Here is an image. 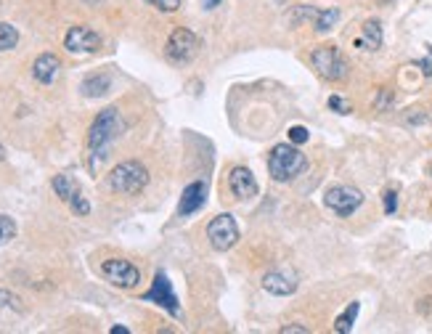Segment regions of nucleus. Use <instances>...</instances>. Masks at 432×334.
<instances>
[{"instance_id":"4","label":"nucleus","mask_w":432,"mask_h":334,"mask_svg":"<svg viewBox=\"0 0 432 334\" xmlns=\"http://www.w3.org/2000/svg\"><path fill=\"white\" fill-rule=\"evenodd\" d=\"M311 64H313L315 72L324 80H329V82H339V80L348 77V72H350L348 59H345V56L339 53V48H334V45H321V48H315L313 53H311Z\"/></svg>"},{"instance_id":"26","label":"nucleus","mask_w":432,"mask_h":334,"mask_svg":"<svg viewBox=\"0 0 432 334\" xmlns=\"http://www.w3.org/2000/svg\"><path fill=\"white\" fill-rule=\"evenodd\" d=\"M395 210H398V194H395V191H387V194H385V213L393 215Z\"/></svg>"},{"instance_id":"29","label":"nucleus","mask_w":432,"mask_h":334,"mask_svg":"<svg viewBox=\"0 0 432 334\" xmlns=\"http://www.w3.org/2000/svg\"><path fill=\"white\" fill-rule=\"evenodd\" d=\"M419 67H422V72L427 75V77H432V61H416Z\"/></svg>"},{"instance_id":"12","label":"nucleus","mask_w":432,"mask_h":334,"mask_svg":"<svg viewBox=\"0 0 432 334\" xmlns=\"http://www.w3.org/2000/svg\"><path fill=\"white\" fill-rule=\"evenodd\" d=\"M297 284H300V281H297V274L295 271H287V268H276V271L263 276V289L276 297L295 295Z\"/></svg>"},{"instance_id":"24","label":"nucleus","mask_w":432,"mask_h":334,"mask_svg":"<svg viewBox=\"0 0 432 334\" xmlns=\"http://www.w3.org/2000/svg\"><path fill=\"white\" fill-rule=\"evenodd\" d=\"M149 5H154L157 11H165V14H173L180 8V0H146Z\"/></svg>"},{"instance_id":"17","label":"nucleus","mask_w":432,"mask_h":334,"mask_svg":"<svg viewBox=\"0 0 432 334\" xmlns=\"http://www.w3.org/2000/svg\"><path fill=\"white\" fill-rule=\"evenodd\" d=\"M109 88H112V77L109 75H88L82 80V85H80L82 96H88V99H99Z\"/></svg>"},{"instance_id":"28","label":"nucleus","mask_w":432,"mask_h":334,"mask_svg":"<svg viewBox=\"0 0 432 334\" xmlns=\"http://www.w3.org/2000/svg\"><path fill=\"white\" fill-rule=\"evenodd\" d=\"M387 101H390V91H382V93H379V101H376V106H379V109H385V106H387Z\"/></svg>"},{"instance_id":"6","label":"nucleus","mask_w":432,"mask_h":334,"mask_svg":"<svg viewBox=\"0 0 432 334\" xmlns=\"http://www.w3.org/2000/svg\"><path fill=\"white\" fill-rule=\"evenodd\" d=\"M101 276L109 284L119 287V289H136L138 281H141V271L130 260H125V257H109V260H104L101 263Z\"/></svg>"},{"instance_id":"25","label":"nucleus","mask_w":432,"mask_h":334,"mask_svg":"<svg viewBox=\"0 0 432 334\" xmlns=\"http://www.w3.org/2000/svg\"><path fill=\"white\" fill-rule=\"evenodd\" d=\"M329 109L339 112V115H350V112H353V109H350V104L342 99V96H332V99H329Z\"/></svg>"},{"instance_id":"19","label":"nucleus","mask_w":432,"mask_h":334,"mask_svg":"<svg viewBox=\"0 0 432 334\" xmlns=\"http://www.w3.org/2000/svg\"><path fill=\"white\" fill-rule=\"evenodd\" d=\"M19 43V29L8 21H0V51H14Z\"/></svg>"},{"instance_id":"2","label":"nucleus","mask_w":432,"mask_h":334,"mask_svg":"<svg viewBox=\"0 0 432 334\" xmlns=\"http://www.w3.org/2000/svg\"><path fill=\"white\" fill-rule=\"evenodd\" d=\"M305 167H308V159L295 143H276L268 154V173L276 183L295 180Z\"/></svg>"},{"instance_id":"13","label":"nucleus","mask_w":432,"mask_h":334,"mask_svg":"<svg viewBox=\"0 0 432 334\" xmlns=\"http://www.w3.org/2000/svg\"><path fill=\"white\" fill-rule=\"evenodd\" d=\"M228 189H231V194H234L236 199H241V202L255 199L257 191H260V186H257V180L250 167H234V170L228 173Z\"/></svg>"},{"instance_id":"33","label":"nucleus","mask_w":432,"mask_h":334,"mask_svg":"<svg viewBox=\"0 0 432 334\" xmlns=\"http://www.w3.org/2000/svg\"><path fill=\"white\" fill-rule=\"evenodd\" d=\"M424 48H427V51H430V56H432V45H424Z\"/></svg>"},{"instance_id":"5","label":"nucleus","mask_w":432,"mask_h":334,"mask_svg":"<svg viewBox=\"0 0 432 334\" xmlns=\"http://www.w3.org/2000/svg\"><path fill=\"white\" fill-rule=\"evenodd\" d=\"M199 53V38L186 29V27H176L167 38V45H165V56L173 61V64H189Z\"/></svg>"},{"instance_id":"14","label":"nucleus","mask_w":432,"mask_h":334,"mask_svg":"<svg viewBox=\"0 0 432 334\" xmlns=\"http://www.w3.org/2000/svg\"><path fill=\"white\" fill-rule=\"evenodd\" d=\"M204 202H207V186H204L202 180L189 183V186L183 189L180 204H178V215H180V217L194 215V213H199V210L204 207Z\"/></svg>"},{"instance_id":"23","label":"nucleus","mask_w":432,"mask_h":334,"mask_svg":"<svg viewBox=\"0 0 432 334\" xmlns=\"http://www.w3.org/2000/svg\"><path fill=\"white\" fill-rule=\"evenodd\" d=\"M308 128H302V125H292L289 128V143H295V146H300V143H305L308 141Z\"/></svg>"},{"instance_id":"15","label":"nucleus","mask_w":432,"mask_h":334,"mask_svg":"<svg viewBox=\"0 0 432 334\" xmlns=\"http://www.w3.org/2000/svg\"><path fill=\"white\" fill-rule=\"evenodd\" d=\"M61 75V59L56 53H40L35 64H32V77L40 85H53Z\"/></svg>"},{"instance_id":"7","label":"nucleus","mask_w":432,"mask_h":334,"mask_svg":"<svg viewBox=\"0 0 432 334\" xmlns=\"http://www.w3.org/2000/svg\"><path fill=\"white\" fill-rule=\"evenodd\" d=\"M207 239H210L213 250H217V252H228L236 241H239V226H236L234 215L223 213V215L213 217L210 226H207Z\"/></svg>"},{"instance_id":"21","label":"nucleus","mask_w":432,"mask_h":334,"mask_svg":"<svg viewBox=\"0 0 432 334\" xmlns=\"http://www.w3.org/2000/svg\"><path fill=\"white\" fill-rule=\"evenodd\" d=\"M16 236V223L8 215H0V244H8Z\"/></svg>"},{"instance_id":"34","label":"nucleus","mask_w":432,"mask_h":334,"mask_svg":"<svg viewBox=\"0 0 432 334\" xmlns=\"http://www.w3.org/2000/svg\"><path fill=\"white\" fill-rule=\"evenodd\" d=\"M430 176H432V167H430Z\"/></svg>"},{"instance_id":"27","label":"nucleus","mask_w":432,"mask_h":334,"mask_svg":"<svg viewBox=\"0 0 432 334\" xmlns=\"http://www.w3.org/2000/svg\"><path fill=\"white\" fill-rule=\"evenodd\" d=\"M311 329L308 326H297V324H292V326H284L281 329V334H308Z\"/></svg>"},{"instance_id":"10","label":"nucleus","mask_w":432,"mask_h":334,"mask_svg":"<svg viewBox=\"0 0 432 334\" xmlns=\"http://www.w3.org/2000/svg\"><path fill=\"white\" fill-rule=\"evenodd\" d=\"M51 186H53L56 197L64 204L72 207V213H77V215H88L91 213V204H88V199L82 197V189H80V183L72 176H56Z\"/></svg>"},{"instance_id":"16","label":"nucleus","mask_w":432,"mask_h":334,"mask_svg":"<svg viewBox=\"0 0 432 334\" xmlns=\"http://www.w3.org/2000/svg\"><path fill=\"white\" fill-rule=\"evenodd\" d=\"M355 48H363V51H376V48H382V24L374 19L366 21L361 38L355 40Z\"/></svg>"},{"instance_id":"18","label":"nucleus","mask_w":432,"mask_h":334,"mask_svg":"<svg viewBox=\"0 0 432 334\" xmlns=\"http://www.w3.org/2000/svg\"><path fill=\"white\" fill-rule=\"evenodd\" d=\"M358 311H361V302H350L342 313L337 315V321H334V329L339 334H348V332H353V324H355V318H358Z\"/></svg>"},{"instance_id":"9","label":"nucleus","mask_w":432,"mask_h":334,"mask_svg":"<svg viewBox=\"0 0 432 334\" xmlns=\"http://www.w3.org/2000/svg\"><path fill=\"white\" fill-rule=\"evenodd\" d=\"M146 302H157L159 308H165L170 315H180V302H178V295L173 289V281L167 278V274H154V281H152V289L143 295Z\"/></svg>"},{"instance_id":"1","label":"nucleus","mask_w":432,"mask_h":334,"mask_svg":"<svg viewBox=\"0 0 432 334\" xmlns=\"http://www.w3.org/2000/svg\"><path fill=\"white\" fill-rule=\"evenodd\" d=\"M122 117H119L117 106H109L99 112V117L93 119L91 130H88V149H91V170H96L101 162L106 159V149L112 146V141L122 133Z\"/></svg>"},{"instance_id":"3","label":"nucleus","mask_w":432,"mask_h":334,"mask_svg":"<svg viewBox=\"0 0 432 334\" xmlns=\"http://www.w3.org/2000/svg\"><path fill=\"white\" fill-rule=\"evenodd\" d=\"M146 183H149V170L136 159L119 162L117 167L109 173V189L115 194H122V197H136L146 189Z\"/></svg>"},{"instance_id":"30","label":"nucleus","mask_w":432,"mask_h":334,"mask_svg":"<svg viewBox=\"0 0 432 334\" xmlns=\"http://www.w3.org/2000/svg\"><path fill=\"white\" fill-rule=\"evenodd\" d=\"M109 332L112 334H130V329H125V326H112Z\"/></svg>"},{"instance_id":"20","label":"nucleus","mask_w":432,"mask_h":334,"mask_svg":"<svg viewBox=\"0 0 432 334\" xmlns=\"http://www.w3.org/2000/svg\"><path fill=\"white\" fill-rule=\"evenodd\" d=\"M337 21H339V11H337V8H324V11H318L313 27H315V32H329Z\"/></svg>"},{"instance_id":"8","label":"nucleus","mask_w":432,"mask_h":334,"mask_svg":"<svg viewBox=\"0 0 432 334\" xmlns=\"http://www.w3.org/2000/svg\"><path fill=\"white\" fill-rule=\"evenodd\" d=\"M324 204L339 217H350L363 204V194L358 189H353V186H332L324 194Z\"/></svg>"},{"instance_id":"22","label":"nucleus","mask_w":432,"mask_h":334,"mask_svg":"<svg viewBox=\"0 0 432 334\" xmlns=\"http://www.w3.org/2000/svg\"><path fill=\"white\" fill-rule=\"evenodd\" d=\"M5 311H21V300L5 289H0V313H5Z\"/></svg>"},{"instance_id":"31","label":"nucleus","mask_w":432,"mask_h":334,"mask_svg":"<svg viewBox=\"0 0 432 334\" xmlns=\"http://www.w3.org/2000/svg\"><path fill=\"white\" fill-rule=\"evenodd\" d=\"M215 5H220V0H204V8H215Z\"/></svg>"},{"instance_id":"11","label":"nucleus","mask_w":432,"mask_h":334,"mask_svg":"<svg viewBox=\"0 0 432 334\" xmlns=\"http://www.w3.org/2000/svg\"><path fill=\"white\" fill-rule=\"evenodd\" d=\"M64 48L69 53H77V56L96 53L101 48V38L96 29H91L85 24H77V27H69V32L64 35Z\"/></svg>"},{"instance_id":"32","label":"nucleus","mask_w":432,"mask_h":334,"mask_svg":"<svg viewBox=\"0 0 432 334\" xmlns=\"http://www.w3.org/2000/svg\"><path fill=\"white\" fill-rule=\"evenodd\" d=\"M0 159H5V149H3V143H0Z\"/></svg>"}]
</instances>
